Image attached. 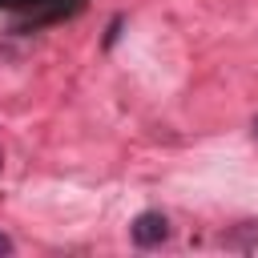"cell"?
I'll list each match as a JSON object with an SVG mask.
<instances>
[{
  "mask_svg": "<svg viewBox=\"0 0 258 258\" xmlns=\"http://www.w3.org/2000/svg\"><path fill=\"white\" fill-rule=\"evenodd\" d=\"M222 246L226 250H254L258 246V222H238L234 230L222 234Z\"/></svg>",
  "mask_w": 258,
  "mask_h": 258,
  "instance_id": "2",
  "label": "cell"
},
{
  "mask_svg": "<svg viewBox=\"0 0 258 258\" xmlns=\"http://www.w3.org/2000/svg\"><path fill=\"white\" fill-rule=\"evenodd\" d=\"M12 250H16V246H12V238H8V234H0V254H12Z\"/></svg>",
  "mask_w": 258,
  "mask_h": 258,
  "instance_id": "4",
  "label": "cell"
},
{
  "mask_svg": "<svg viewBox=\"0 0 258 258\" xmlns=\"http://www.w3.org/2000/svg\"><path fill=\"white\" fill-rule=\"evenodd\" d=\"M0 169H4V149H0Z\"/></svg>",
  "mask_w": 258,
  "mask_h": 258,
  "instance_id": "6",
  "label": "cell"
},
{
  "mask_svg": "<svg viewBox=\"0 0 258 258\" xmlns=\"http://www.w3.org/2000/svg\"><path fill=\"white\" fill-rule=\"evenodd\" d=\"M117 36H121V16H113V20H109V32H105V48H113V44H117Z\"/></svg>",
  "mask_w": 258,
  "mask_h": 258,
  "instance_id": "3",
  "label": "cell"
},
{
  "mask_svg": "<svg viewBox=\"0 0 258 258\" xmlns=\"http://www.w3.org/2000/svg\"><path fill=\"white\" fill-rule=\"evenodd\" d=\"M250 133H254V141H258V117H254V121H250Z\"/></svg>",
  "mask_w": 258,
  "mask_h": 258,
  "instance_id": "5",
  "label": "cell"
},
{
  "mask_svg": "<svg viewBox=\"0 0 258 258\" xmlns=\"http://www.w3.org/2000/svg\"><path fill=\"white\" fill-rule=\"evenodd\" d=\"M129 238H133L141 250L161 246V242L169 238V218H165L161 210H141V214L133 218V226H129Z\"/></svg>",
  "mask_w": 258,
  "mask_h": 258,
  "instance_id": "1",
  "label": "cell"
}]
</instances>
